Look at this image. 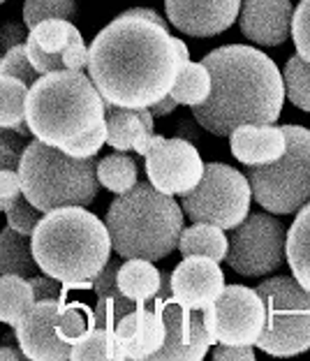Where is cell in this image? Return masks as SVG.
Here are the masks:
<instances>
[{"instance_id": "1", "label": "cell", "mask_w": 310, "mask_h": 361, "mask_svg": "<svg viewBox=\"0 0 310 361\" xmlns=\"http://www.w3.org/2000/svg\"><path fill=\"white\" fill-rule=\"evenodd\" d=\"M185 63L187 47L169 35L167 21L128 10L95 35L86 70L104 102L142 109L169 95Z\"/></svg>"}, {"instance_id": "2", "label": "cell", "mask_w": 310, "mask_h": 361, "mask_svg": "<svg viewBox=\"0 0 310 361\" xmlns=\"http://www.w3.org/2000/svg\"><path fill=\"white\" fill-rule=\"evenodd\" d=\"M211 72V95L192 106V116L218 137L239 126L278 121L285 102V79L266 54L246 44H227L204 56Z\"/></svg>"}, {"instance_id": "3", "label": "cell", "mask_w": 310, "mask_h": 361, "mask_svg": "<svg viewBox=\"0 0 310 361\" xmlns=\"http://www.w3.org/2000/svg\"><path fill=\"white\" fill-rule=\"evenodd\" d=\"M111 236L86 207H63L42 216L32 232L39 271L68 290H93V278L111 259Z\"/></svg>"}, {"instance_id": "4", "label": "cell", "mask_w": 310, "mask_h": 361, "mask_svg": "<svg viewBox=\"0 0 310 361\" xmlns=\"http://www.w3.org/2000/svg\"><path fill=\"white\" fill-rule=\"evenodd\" d=\"M104 116V97L84 72L56 70L39 75L28 88L26 121L30 133L56 149L93 133Z\"/></svg>"}, {"instance_id": "5", "label": "cell", "mask_w": 310, "mask_h": 361, "mask_svg": "<svg viewBox=\"0 0 310 361\" xmlns=\"http://www.w3.org/2000/svg\"><path fill=\"white\" fill-rule=\"evenodd\" d=\"M107 229L120 257L165 259L178 248L183 234V209L174 197L160 192L151 180L116 195L107 211Z\"/></svg>"}, {"instance_id": "6", "label": "cell", "mask_w": 310, "mask_h": 361, "mask_svg": "<svg viewBox=\"0 0 310 361\" xmlns=\"http://www.w3.org/2000/svg\"><path fill=\"white\" fill-rule=\"evenodd\" d=\"M21 188L42 213L63 207H88L97 195L95 158H72L63 149L32 139L21 153Z\"/></svg>"}, {"instance_id": "7", "label": "cell", "mask_w": 310, "mask_h": 361, "mask_svg": "<svg viewBox=\"0 0 310 361\" xmlns=\"http://www.w3.org/2000/svg\"><path fill=\"white\" fill-rule=\"evenodd\" d=\"M283 133L287 137L285 153L268 165H250L246 176L259 207L290 216L310 202V130L283 126Z\"/></svg>"}, {"instance_id": "8", "label": "cell", "mask_w": 310, "mask_h": 361, "mask_svg": "<svg viewBox=\"0 0 310 361\" xmlns=\"http://www.w3.org/2000/svg\"><path fill=\"white\" fill-rule=\"evenodd\" d=\"M266 306L257 348L271 357H294L310 350V290L297 278L275 276L257 287Z\"/></svg>"}, {"instance_id": "9", "label": "cell", "mask_w": 310, "mask_h": 361, "mask_svg": "<svg viewBox=\"0 0 310 361\" xmlns=\"http://www.w3.org/2000/svg\"><path fill=\"white\" fill-rule=\"evenodd\" d=\"M252 188L246 174L223 162L204 165V176L183 195V213L192 223L234 229L248 218Z\"/></svg>"}, {"instance_id": "10", "label": "cell", "mask_w": 310, "mask_h": 361, "mask_svg": "<svg viewBox=\"0 0 310 361\" xmlns=\"http://www.w3.org/2000/svg\"><path fill=\"white\" fill-rule=\"evenodd\" d=\"M287 257V232L278 218L252 213L230 234L225 262L241 276H264Z\"/></svg>"}, {"instance_id": "11", "label": "cell", "mask_w": 310, "mask_h": 361, "mask_svg": "<svg viewBox=\"0 0 310 361\" xmlns=\"http://www.w3.org/2000/svg\"><path fill=\"white\" fill-rule=\"evenodd\" d=\"M213 334L225 345H257L264 331L266 306L257 290L246 285H225L223 294L209 306Z\"/></svg>"}, {"instance_id": "12", "label": "cell", "mask_w": 310, "mask_h": 361, "mask_svg": "<svg viewBox=\"0 0 310 361\" xmlns=\"http://www.w3.org/2000/svg\"><path fill=\"white\" fill-rule=\"evenodd\" d=\"M162 319L167 336L162 348L151 357L153 361H199L218 343L216 334L211 331L206 308H187L176 299H165Z\"/></svg>"}, {"instance_id": "13", "label": "cell", "mask_w": 310, "mask_h": 361, "mask_svg": "<svg viewBox=\"0 0 310 361\" xmlns=\"http://www.w3.org/2000/svg\"><path fill=\"white\" fill-rule=\"evenodd\" d=\"M146 158V176L165 195H185L204 176L199 151L183 137L165 139L158 135Z\"/></svg>"}, {"instance_id": "14", "label": "cell", "mask_w": 310, "mask_h": 361, "mask_svg": "<svg viewBox=\"0 0 310 361\" xmlns=\"http://www.w3.org/2000/svg\"><path fill=\"white\" fill-rule=\"evenodd\" d=\"M58 310L61 301L44 299L35 301L28 315L14 326L16 343L26 359L32 361H65L72 355V345L58 334Z\"/></svg>"}, {"instance_id": "15", "label": "cell", "mask_w": 310, "mask_h": 361, "mask_svg": "<svg viewBox=\"0 0 310 361\" xmlns=\"http://www.w3.org/2000/svg\"><path fill=\"white\" fill-rule=\"evenodd\" d=\"M241 5V0H165L169 23L192 37L225 32L236 21Z\"/></svg>"}, {"instance_id": "16", "label": "cell", "mask_w": 310, "mask_h": 361, "mask_svg": "<svg viewBox=\"0 0 310 361\" xmlns=\"http://www.w3.org/2000/svg\"><path fill=\"white\" fill-rule=\"evenodd\" d=\"M162 303L165 299L155 294L151 301L142 303L140 308L128 313L116 324L113 334H116V341L125 359H151L162 348L167 336L165 319H162Z\"/></svg>"}, {"instance_id": "17", "label": "cell", "mask_w": 310, "mask_h": 361, "mask_svg": "<svg viewBox=\"0 0 310 361\" xmlns=\"http://www.w3.org/2000/svg\"><path fill=\"white\" fill-rule=\"evenodd\" d=\"M225 290L223 269L216 259L204 255L183 257V262L171 271V292L178 303L187 308H209Z\"/></svg>"}, {"instance_id": "18", "label": "cell", "mask_w": 310, "mask_h": 361, "mask_svg": "<svg viewBox=\"0 0 310 361\" xmlns=\"http://www.w3.org/2000/svg\"><path fill=\"white\" fill-rule=\"evenodd\" d=\"M292 16L290 0H243L241 32L255 44H283L290 35Z\"/></svg>"}, {"instance_id": "19", "label": "cell", "mask_w": 310, "mask_h": 361, "mask_svg": "<svg viewBox=\"0 0 310 361\" xmlns=\"http://www.w3.org/2000/svg\"><path fill=\"white\" fill-rule=\"evenodd\" d=\"M107 111V144L113 151H137L146 155L155 144L158 135L153 133V111L149 106H118L104 102Z\"/></svg>"}, {"instance_id": "20", "label": "cell", "mask_w": 310, "mask_h": 361, "mask_svg": "<svg viewBox=\"0 0 310 361\" xmlns=\"http://www.w3.org/2000/svg\"><path fill=\"white\" fill-rule=\"evenodd\" d=\"M230 149L234 158L246 167L268 165L285 153L287 137H285L283 128H275L273 123H264V126L248 123V126H239L230 135Z\"/></svg>"}, {"instance_id": "21", "label": "cell", "mask_w": 310, "mask_h": 361, "mask_svg": "<svg viewBox=\"0 0 310 361\" xmlns=\"http://www.w3.org/2000/svg\"><path fill=\"white\" fill-rule=\"evenodd\" d=\"M162 271L155 269L151 259L132 257L118 267V287L128 299L137 303L151 301L160 292Z\"/></svg>"}, {"instance_id": "22", "label": "cell", "mask_w": 310, "mask_h": 361, "mask_svg": "<svg viewBox=\"0 0 310 361\" xmlns=\"http://www.w3.org/2000/svg\"><path fill=\"white\" fill-rule=\"evenodd\" d=\"M39 271L32 252V236L16 232L7 225L0 232V274H14L30 278Z\"/></svg>"}, {"instance_id": "23", "label": "cell", "mask_w": 310, "mask_h": 361, "mask_svg": "<svg viewBox=\"0 0 310 361\" xmlns=\"http://www.w3.org/2000/svg\"><path fill=\"white\" fill-rule=\"evenodd\" d=\"M32 306H35V292L28 278L0 274V322L14 329Z\"/></svg>"}, {"instance_id": "24", "label": "cell", "mask_w": 310, "mask_h": 361, "mask_svg": "<svg viewBox=\"0 0 310 361\" xmlns=\"http://www.w3.org/2000/svg\"><path fill=\"white\" fill-rule=\"evenodd\" d=\"M230 250V241L223 234V229L206 223H194L192 227L183 229L181 241H178V252L183 257L190 255H204L211 259H225Z\"/></svg>"}, {"instance_id": "25", "label": "cell", "mask_w": 310, "mask_h": 361, "mask_svg": "<svg viewBox=\"0 0 310 361\" xmlns=\"http://www.w3.org/2000/svg\"><path fill=\"white\" fill-rule=\"evenodd\" d=\"M287 259L294 278L310 290V202L297 211L294 225L287 232Z\"/></svg>"}, {"instance_id": "26", "label": "cell", "mask_w": 310, "mask_h": 361, "mask_svg": "<svg viewBox=\"0 0 310 361\" xmlns=\"http://www.w3.org/2000/svg\"><path fill=\"white\" fill-rule=\"evenodd\" d=\"M171 97L178 104H202L211 95V72L204 63H185L181 72L176 75L174 86H171Z\"/></svg>"}, {"instance_id": "27", "label": "cell", "mask_w": 310, "mask_h": 361, "mask_svg": "<svg viewBox=\"0 0 310 361\" xmlns=\"http://www.w3.org/2000/svg\"><path fill=\"white\" fill-rule=\"evenodd\" d=\"M97 180L113 195H123L137 185V162L125 151H116L97 162Z\"/></svg>"}, {"instance_id": "28", "label": "cell", "mask_w": 310, "mask_h": 361, "mask_svg": "<svg viewBox=\"0 0 310 361\" xmlns=\"http://www.w3.org/2000/svg\"><path fill=\"white\" fill-rule=\"evenodd\" d=\"M72 361H102V359H125L120 350L116 334L104 329V326H93L84 338L72 345Z\"/></svg>"}, {"instance_id": "29", "label": "cell", "mask_w": 310, "mask_h": 361, "mask_svg": "<svg viewBox=\"0 0 310 361\" xmlns=\"http://www.w3.org/2000/svg\"><path fill=\"white\" fill-rule=\"evenodd\" d=\"M28 88L21 79L0 75V128H19L26 123Z\"/></svg>"}, {"instance_id": "30", "label": "cell", "mask_w": 310, "mask_h": 361, "mask_svg": "<svg viewBox=\"0 0 310 361\" xmlns=\"http://www.w3.org/2000/svg\"><path fill=\"white\" fill-rule=\"evenodd\" d=\"M97 326L95 319V310H91L86 303H65V299L61 301V310H58V334L65 343L75 345L84 336Z\"/></svg>"}, {"instance_id": "31", "label": "cell", "mask_w": 310, "mask_h": 361, "mask_svg": "<svg viewBox=\"0 0 310 361\" xmlns=\"http://www.w3.org/2000/svg\"><path fill=\"white\" fill-rule=\"evenodd\" d=\"M77 30L79 28L68 19H46L39 21L35 28H30L28 39H32L46 54H63V49L70 44Z\"/></svg>"}, {"instance_id": "32", "label": "cell", "mask_w": 310, "mask_h": 361, "mask_svg": "<svg viewBox=\"0 0 310 361\" xmlns=\"http://www.w3.org/2000/svg\"><path fill=\"white\" fill-rule=\"evenodd\" d=\"M285 93L290 95V102L299 109L310 111V63L301 56H292L283 72Z\"/></svg>"}, {"instance_id": "33", "label": "cell", "mask_w": 310, "mask_h": 361, "mask_svg": "<svg viewBox=\"0 0 310 361\" xmlns=\"http://www.w3.org/2000/svg\"><path fill=\"white\" fill-rule=\"evenodd\" d=\"M77 14L75 0H26L23 3V23L35 28L46 19H72Z\"/></svg>"}, {"instance_id": "34", "label": "cell", "mask_w": 310, "mask_h": 361, "mask_svg": "<svg viewBox=\"0 0 310 361\" xmlns=\"http://www.w3.org/2000/svg\"><path fill=\"white\" fill-rule=\"evenodd\" d=\"M142 303H137L132 299H128L123 292L116 294V297H107V299H97V306H95V319H97V326H104V329L113 331L116 324L123 319L128 313L140 308Z\"/></svg>"}, {"instance_id": "35", "label": "cell", "mask_w": 310, "mask_h": 361, "mask_svg": "<svg viewBox=\"0 0 310 361\" xmlns=\"http://www.w3.org/2000/svg\"><path fill=\"white\" fill-rule=\"evenodd\" d=\"M5 216H7V225L12 229L26 234V236H32V232H35V227L39 220H42L44 213L37 207H32V204L26 200V195H19L10 207H7Z\"/></svg>"}, {"instance_id": "36", "label": "cell", "mask_w": 310, "mask_h": 361, "mask_svg": "<svg viewBox=\"0 0 310 361\" xmlns=\"http://www.w3.org/2000/svg\"><path fill=\"white\" fill-rule=\"evenodd\" d=\"M0 75L16 77V79H21L23 84H28V86L35 84V81L39 79V72L32 68V63L28 61L26 44L12 47L10 51L3 54V59H0Z\"/></svg>"}, {"instance_id": "37", "label": "cell", "mask_w": 310, "mask_h": 361, "mask_svg": "<svg viewBox=\"0 0 310 361\" xmlns=\"http://www.w3.org/2000/svg\"><path fill=\"white\" fill-rule=\"evenodd\" d=\"M292 39L297 54L310 63V0H301L292 16Z\"/></svg>"}, {"instance_id": "38", "label": "cell", "mask_w": 310, "mask_h": 361, "mask_svg": "<svg viewBox=\"0 0 310 361\" xmlns=\"http://www.w3.org/2000/svg\"><path fill=\"white\" fill-rule=\"evenodd\" d=\"M104 144H107V118H104L93 133H88L84 137H79L77 142L63 146V151L72 155V158H95Z\"/></svg>"}, {"instance_id": "39", "label": "cell", "mask_w": 310, "mask_h": 361, "mask_svg": "<svg viewBox=\"0 0 310 361\" xmlns=\"http://www.w3.org/2000/svg\"><path fill=\"white\" fill-rule=\"evenodd\" d=\"M118 259H109L107 264L102 267V271L93 278V292L97 299H107V297H116L120 294L118 287Z\"/></svg>"}, {"instance_id": "40", "label": "cell", "mask_w": 310, "mask_h": 361, "mask_svg": "<svg viewBox=\"0 0 310 361\" xmlns=\"http://www.w3.org/2000/svg\"><path fill=\"white\" fill-rule=\"evenodd\" d=\"M26 54H28V61L32 63V68H35L39 75H49V72L65 70L63 54H46L35 42H32V39H26Z\"/></svg>"}, {"instance_id": "41", "label": "cell", "mask_w": 310, "mask_h": 361, "mask_svg": "<svg viewBox=\"0 0 310 361\" xmlns=\"http://www.w3.org/2000/svg\"><path fill=\"white\" fill-rule=\"evenodd\" d=\"M63 65L65 70H77V72H84L88 68V47L79 30L72 35L70 44L63 49Z\"/></svg>"}, {"instance_id": "42", "label": "cell", "mask_w": 310, "mask_h": 361, "mask_svg": "<svg viewBox=\"0 0 310 361\" xmlns=\"http://www.w3.org/2000/svg\"><path fill=\"white\" fill-rule=\"evenodd\" d=\"M19 195H23L19 169H0V213H5Z\"/></svg>"}, {"instance_id": "43", "label": "cell", "mask_w": 310, "mask_h": 361, "mask_svg": "<svg viewBox=\"0 0 310 361\" xmlns=\"http://www.w3.org/2000/svg\"><path fill=\"white\" fill-rule=\"evenodd\" d=\"M30 285H32V292H35V301H44V299H56V301H63L65 299V287L61 281H56L51 276H30L28 278Z\"/></svg>"}, {"instance_id": "44", "label": "cell", "mask_w": 310, "mask_h": 361, "mask_svg": "<svg viewBox=\"0 0 310 361\" xmlns=\"http://www.w3.org/2000/svg\"><path fill=\"white\" fill-rule=\"evenodd\" d=\"M28 32L30 28L26 23H5L3 28H0V51H10L12 47H19V44H26L28 39Z\"/></svg>"}, {"instance_id": "45", "label": "cell", "mask_w": 310, "mask_h": 361, "mask_svg": "<svg viewBox=\"0 0 310 361\" xmlns=\"http://www.w3.org/2000/svg\"><path fill=\"white\" fill-rule=\"evenodd\" d=\"M213 359H243V361H255V350L252 345H225L220 343L213 352Z\"/></svg>"}, {"instance_id": "46", "label": "cell", "mask_w": 310, "mask_h": 361, "mask_svg": "<svg viewBox=\"0 0 310 361\" xmlns=\"http://www.w3.org/2000/svg\"><path fill=\"white\" fill-rule=\"evenodd\" d=\"M0 146L21 155L28 146V137H23L16 128H0Z\"/></svg>"}, {"instance_id": "47", "label": "cell", "mask_w": 310, "mask_h": 361, "mask_svg": "<svg viewBox=\"0 0 310 361\" xmlns=\"http://www.w3.org/2000/svg\"><path fill=\"white\" fill-rule=\"evenodd\" d=\"M178 106V102L174 100V97H171V93L169 95H165L162 97V100H158L155 104H151L149 109L153 111V116H167V114H171Z\"/></svg>"}, {"instance_id": "48", "label": "cell", "mask_w": 310, "mask_h": 361, "mask_svg": "<svg viewBox=\"0 0 310 361\" xmlns=\"http://www.w3.org/2000/svg\"><path fill=\"white\" fill-rule=\"evenodd\" d=\"M19 162H21V155L14 153L5 146H0V169L10 167V169H19Z\"/></svg>"}, {"instance_id": "49", "label": "cell", "mask_w": 310, "mask_h": 361, "mask_svg": "<svg viewBox=\"0 0 310 361\" xmlns=\"http://www.w3.org/2000/svg\"><path fill=\"white\" fill-rule=\"evenodd\" d=\"M0 359L21 361V359H26V355H23V350L19 345H0Z\"/></svg>"}, {"instance_id": "50", "label": "cell", "mask_w": 310, "mask_h": 361, "mask_svg": "<svg viewBox=\"0 0 310 361\" xmlns=\"http://www.w3.org/2000/svg\"><path fill=\"white\" fill-rule=\"evenodd\" d=\"M3 3H5V0H0V5H3Z\"/></svg>"}, {"instance_id": "51", "label": "cell", "mask_w": 310, "mask_h": 361, "mask_svg": "<svg viewBox=\"0 0 310 361\" xmlns=\"http://www.w3.org/2000/svg\"><path fill=\"white\" fill-rule=\"evenodd\" d=\"M0 59H3V54H0Z\"/></svg>"}]
</instances>
